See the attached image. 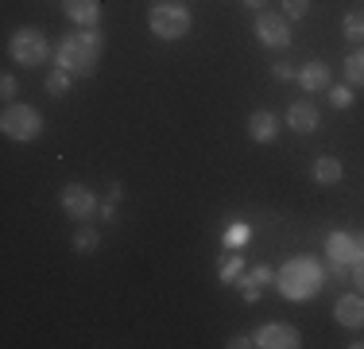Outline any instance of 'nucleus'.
I'll return each instance as SVG.
<instances>
[{"label":"nucleus","mask_w":364,"mask_h":349,"mask_svg":"<svg viewBox=\"0 0 364 349\" xmlns=\"http://www.w3.org/2000/svg\"><path fill=\"white\" fill-rule=\"evenodd\" d=\"M310 174H314L318 187H337V182L345 179V167H341V160H337V155H318L314 167H310Z\"/></svg>","instance_id":"obj_15"},{"label":"nucleus","mask_w":364,"mask_h":349,"mask_svg":"<svg viewBox=\"0 0 364 349\" xmlns=\"http://www.w3.org/2000/svg\"><path fill=\"white\" fill-rule=\"evenodd\" d=\"M329 101H333V109H349L353 105V85H329Z\"/></svg>","instance_id":"obj_20"},{"label":"nucleus","mask_w":364,"mask_h":349,"mask_svg":"<svg viewBox=\"0 0 364 349\" xmlns=\"http://www.w3.org/2000/svg\"><path fill=\"white\" fill-rule=\"evenodd\" d=\"M8 55H12L16 66L36 70L50 58V39L39 28H20V31H12V39H8Z\"/></svg>","instance_id":"obj_5"},{"label":"nucleus","mask_w":364,"mask_h":349,"mask_svg":"<svg viewBox=\"0 0 364 349\" xmlns=\"http://www.w3.org/2000/svg\"><path fill=\"white\" fill-rule=\"evenodd\" d=\"M287 125H291L299 136H310L318 125H322V113H318L314 101H294L291 109H287Z\"/></svg>","instance_id":"obj_12"},{"label":"nucleus","mask_w":364,"mask_h":349,"mask_svg":"<svg viewBox=\"0 0 364 349\" xmlns=\"http://www.w3.org/2000/svg\"><path fill=\"white\" fill-rule=\"evenodd\" d=\"M256 39L264 43V47H275V51H283V47H291V20L283 12H256Z\"/></svg>","instance_id":"obj_6"},{"label":"nucleus","mask_w":364,"mask_h":349,"mask_svg":"<svg viewBox=\"0 0 364 349\" xmlns=\"http://www.w3.org/2000/svg\"><path fill=\"white\" fill-rule=\"evenodd\" d=\"M357 260H364V233H357Z\"/></svg>","instance_id":"obj_28"},{"label":"nucleus","mask_w":364,"mask_h":349,"mask_svg":"<svg viewBox=\"0 0 364 349\" xmlns=\"http://www.w3.org/2000/svg\"><path fill=\"white\" fill-rule=\"evenodd\" d=\"M16 93H20V82H16V74L8 70V74L0 78V98H4V101H16Z\"/></svg>","instance_id":"obj_22"},{"label":"nucleus","mask_w":364,"mask_h":349,"mask_svg":"<svg viewBox=\"0 0 364 349\" xmlns=\"http://www.w3.org/2000/svg\"><path fill=\"white\" fill-rule=\"evenodd\" d=\"M349 276H353V283H357V291L364 295V260H357V264L349 268Z\"/></svg>","instance_id":"obj_25"},{"label":"nucleus","mask_w":364,"mask_h":349,"mask_svg":"<svg viewBox=\"0 0 364 349\" xmlns=\"http://www.w3.org/2000/svg\"><path fill=\"white\" fill-rule=\"evenodd\" d=\"M70 82H74V74H66L63 66H55L47 74V93L50 98H66V93H70Z\"/></svg>","instance_id":"obj_18"},{"label":"nucleus","mask_w":364,"mask_h":349,"mask_svg":"<svg viewBox=\"0 0 364 349\" xmlns=\"http://www.w3.org/2000/svg\"><path fill=\"white\" fill-rule=\"evenodd\" d=\"M105 55V35L97 28H77L55 43V66H63L74 78H90Z\"/></svg>","instance_id":"obj_1"},{"label":"nucleus","mask_w":364,"mask_h":349,"mask_svg":"<svg viewBox=\"0 0 364 349\" xmlns=\"http://www.w3.org/2000/svg\"><path fill=\"white\" fill-rule=\"evenodd\" d=\"M333 318H337V326H345V330H360L364 326V295H341V299L333 303Z\"/></svg>","instance_id":"obj_10"},{"label":"nucleus","mask_w":364,"mask_h":349,"mask_svg":"<svg viewBox=\"0 0 364 349\" xmlns=\"http://www.w3.org/2000/svg\"><path fill=\"white\" fill-rule=\"evenodd\" d=\"M341 31H345V39H349V43H357V47H364V12H345Z\"/></svg>","instance_id":"obj_17"},{"label":"nucleus","mask_w":364,"mask_h":349,"mask_svg":"<svg viewBox=\"0 0 364 349\" xmlns=\"http://www.w3.org/2000/svg\"><path fill=\"white\" fill-rule=\"evenodd\" d=\"M275 283H279V291L287 295V299H310V295L322 287V272H318V264L310 256H294L291 264L275 276Z\"/></svg>","instance_id":"obj_4"},{"label":"nucleus","mask_w":364,"mask_h":349,"mask_svg":"<svg viewBox=\"0 0 364 349\" xmlns=\"http://www.w3.org/2000/svg\"><path fill=\"white\" fill-rule=\"evenodd\" d=\"M326 252L333 260V272H345V268L357 264V233H329L326 237Z\"/></svg>","instance_id":"obj_9"},{"label":"nucleus","mask_w":364,"mask_h":349,"mask_svg":"<svg viewBox=\"0 0 364 349\" xmlns=\"http://www.w3.org/2000/svg\"><path fill=\"white\" fill-rule=\"evenodd\" d=\"M147 28H151L155 39L175 43V39H182V35L194 28V16H190L186 4H171V0H159V4L147 12Z\"/></svg>","instance_id":"obj_3"},{"label":"nucleus","mask_w":364,"mask_h":349,"mask_svg":"<svg viewBox=\"0 0 364 349\" xmlns=\"http://www.w3.org/2000/svg\"><path fill=\"white\" fill-rule=\"evenodd\" d=\"M272 74L279 78V82H294V78H299V66H291V63H275V66H272Z\"/></svg>","instance_id":"obj_23"},{"label":"nucleus","mask_w":364,"mask_h":349,"mask_svg":"<svg viewBox=\"0 0 364 349\" xmlns=\"http://www.w3.org/2000/svg\"><path fill=\"white\" fill-rule=\"evenodd\" d=\"M240 4H245V8H252V12H264V8H267V0H240Z\"/></svg>","instance_id":"obj_27"},{"label":"nucleus","mask_w":364,"mask_h":349,"mask_svg":"<svg viewBox=\"0 0 364 349\" xmlns=\"http://www.w3.org/2000/svg\"><path fill=\"white\" fill-rule=\"evenodd\" d=\"M252 342L259 349H299L302 345V334L291 326V322H264V326L256 330Z\"/></svg>","instance_id":"obj_8"},{"label":"nucleus","mask_w":364,"mask_h":349,"mask_svg":"<svg viewBox=\"0 0 364 349\" xmlns=\"http://www.w3.org/2000/svg\"><path fill=\"white\" fill-rule=\"evenodd\" d=\"M294 82H299L306 93H326L329 85H333V78H329V66L314 58V63H302L299 66V78H294Z\"/></svg>","instance_id":"obj_13"},{"label":"nucleus","mask_w":364,"mask_h":349,"mask_svg":"<svg viewBox=\"0 0 364 349\" xmlns=\"http://www.w3.org/2000/svg\"><path fill=\"white\" fill-rule=\"evenodd\" d=\"M58 206H63L74 222H90L93 209H101V202L93 198V190L85 187V182H66L63 194H58Z\"/></svg>","instance_id":"obj_7"},{"label":"nucleus","mask_w":364,"mask_h":349,"mask_svg":"<svg viewBox=\"0 0 364 349\" xmlns=\"http://www.w3.org/2000/svg\"><path fill=\"white\" fill-rule=\"evenodd\" d=\"M275 136H279V117H275L272 109H256L252 117H248V140H256V144H272Z\"/></svg>","instance_id":"obj_14"},{"label":"nucleus","mask_w":364,"mask_h":349,"mask_svg":"<svg viewBox=\"0 0 364 349\" xmlns=\"http://www.w3.org/2000/svg\"><path fill=\"white\" fill-rule=\"evenodd\" d=\"M240 272V256H229V260H225V268H221V279H225V283H232V276H237Z\"/></svg>","instance_id":"obj_24"},{"label":"nucleus","mask_w":364,"mask_h":349,"mask_svg":"<svg viewBox=\"0 0 364 349\" xmlns=\"http://www.w3.org/2000/svg\"><path fill=\"white\" fill-rule=\"evenodd\" d=\"M310 12V0H283V16L287 20H302Z\"/></svg>","instance_id":"obj_21"},{"label":"nucleus","mask_w":364,"mask_h":349,"mask_svg":"<svg viewBox=\"0 0 364 349\" xmlns=\"http://www.w3.org/2000/svg\"><path fill=\"white\" fill-rule=\"evenodd\" d=\"M0 132L16 144H31L43 132V113L28 101H8L4 113H0Z\"/></svg>","instance_id":"obj_2"},{"label":"nucleus","mask_w":364,"mask_h":349,"mask_svg":"<svg viewBox=\"0 0 364 349\" xmlns=\"http://www.w3.org/2000/svg\"><path fill=\"white\" fill-rule=\"evenodd\" d=\"M63 12L74 28H97L101 24V0H63Z\"/></svg>","instance_id":"obj_11"},{"label":"nucleus","mask_w":364,"mask_h":349,"mask_svg":"<svg viewBox=\"0 0 364 349\" xmlns=\"http://www.w3.org/2000/svg\"><path fill=\"white\" fill-rule=\"evenodd\" d=\"M229 345H232V349H248V345H256V342H252V338H245V334H240V338H232Z\"/></svg>","instance_id":"obj_26"},{"label":"nucleus","mask_w":364,"mask_h":349,"mask_svg":"<svg viewBox=\"0 0 364 349\" xmlns=\"http://www.w3.org/2000/svg\"><path fill=\"white\" fill-rule=\"evenodd\" d=\"M345 82L349 85H364V47H357L345 58Z\"/></svg>","instance_id":"obj_19"},{"label":"nucleus","mask_w":364,"mask_h":349,"mask_svg":"<svg viewBox=\"0 0 364 349\" xmlns=\"http://www.w3.org/2000/svg\"><path fill=\"white\" fill-rule=\"evenodd\" d=\"M74 249L77 252H97L101 249V233L97 229H93V225H77V229H74Z\"/></svg>","instance_id":"obj_16"}]
</instances>
